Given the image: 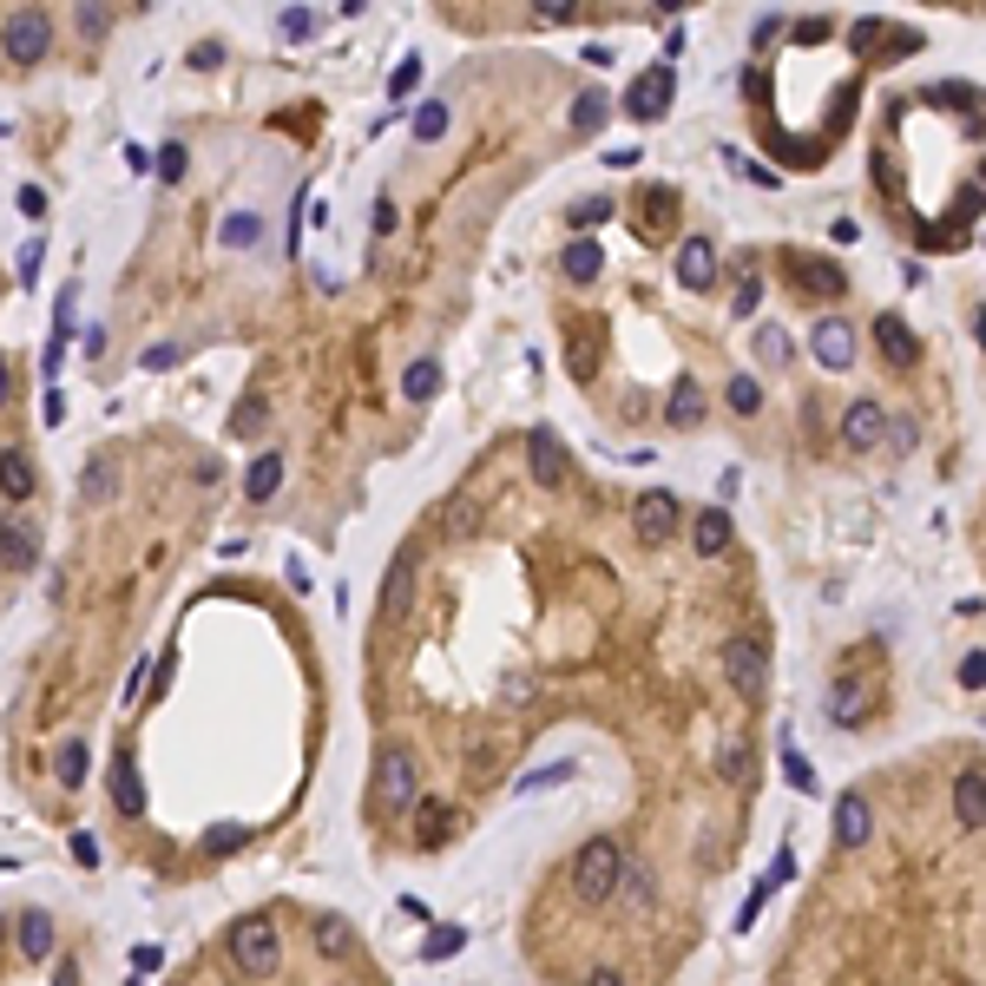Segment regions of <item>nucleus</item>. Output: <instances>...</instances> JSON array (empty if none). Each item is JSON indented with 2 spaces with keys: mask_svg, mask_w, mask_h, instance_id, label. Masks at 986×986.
<instances>
[{
  "mask_svg": "<svg viewBox=\"0 0 986 986\" xmlns=\"http://www.w3.org/2000/svg\"><path fill=\"white\" fill-rule=\"evenodd\" d=\"M224 954H230V967H237L243 981H270L276 961H283V934H276L270 915H237L230 934H224Z\"/></svg>",
  "mask_w": 986,
  "mask_h": 986,
  "instance_id": "obj_1",
  "label": "nucleus"
},
{
  "mask_svg": "<svg viewBox=\"0 0 986 986\" xmlns=\"http://www.w3.org/2000/svg\"><path fill=\"white\" fill-rule=\"evenodd\" d=\"M375 803H382L388 816H408V809L421 803V763H415V750L388 744V750L375 757Z\"/></svg>",
  "mask_w": 986,
  "mask_h": 986,
  "instance_id": "obj_2",
  "label": "nucleus"
},
{
  "mask_svg": "<svg viewBox=\"0 0 986 986\" xmlns=\"http://www.w3.org/2000/svg\"><path fill=\"white\" fill-rule=\"evenodd\" d=\"M619 869H625L619 842L592 836V842L573 855V895H579V902H612V888H619Z\"/></svg>",
  "mask_w": 986,
  "mask_h": 986,
  "instance_id": "obj_3",
  "label": "nucleus"
},
{
  "mask_svg": "<svg viewBox=\"0 0 986 986\" xmlns=\"http://www.w3.org/2000/svg\"><path fill=\"white\" fill-rule=\"evenodd\" d=\"M0 46H7V59H13V66H39V59H46V46H53V20H46V7H13V13H7V33H0Z\"/></svg>",
  "mask_w": 986,
  "mask_h": 986,
  "instance_id": "obj_4",
  "label": "nucleus"
},
{
  "mask_svg": "<svg viewBox=\"0 0 986 986\" xmlns=\"http://www.w3.org/2000/svg\"><path fill=\"white\" fill-rule=\"evenodd\" d=\"M724 678H730L737 698H763V684H770L763 645H757V638H730V645H724Z\"/></svg>",
  "mask_w": 986,
  "mask_h": 986,
  "instance_id": "obj_5",
  "label": "nucleus"
},
{
  "mask_svg": "<svg viewBox=\"0 0 986 986\" xmlns=\"http://www.w3.org/2000/svg\"><path fill=\"white\" fill-rule=\"evenodd\" d=\"M671 92H678V72H671V66H651L645 79H632L625 112H632L638 125H651V118H665V112H671Z\"/></svg>",
  "mask_w": 986,
  "mask_h": 986,
  "instance_id": "obj_6",
  "label": "nucleus"
},
{
  "mask_svg": "<svg viewBox=\"0 0 986 986\" xmlns=\"http://www.w3.org/2000/svg\"><path fill=\"white\" fill-rule=\"evenodd\" d=\"M842 441L855 447V454H869V447H882L888 441V408L882 401H849V415H842Z\"/></svg>",
  "mask_w": 986,
  "mask_h": 986,
  "instance_id": "obj_7",
  "label": "nucleus"
},
{
  "mask_svg": "<svg viewBox=\"0 0 986 986\" xmlns=\"http://www.w3.org/2000/svg\"><path fill=\"white\" fill-rule=\"evenodd\" d=\"M809 349H816L823 369H855V329H849L842 316H823V322L809 329Z\"/></svg>",
  "mask_w": 986,
  "mask_h": 986,
  "instance_id": "obj_8",
  "label": "nucleus"
},
{
  "mask_svg": "<svg viewBox=\"0 0 986 986\" xmlns=\"http://www.w3.org/2000/svg\"><path fill=\"white\" fill-rule=\"evenodd\" d=\"M526 461H533L540 487H566V480H573V461H566V447H559L553 428H533V434H526Z\"/></svg>",
  "mask_w": 986,
  "mask_h": 986,
  "instance_id": "obj_9",
  "label": "nucleus"
},
{
  "mask_svg": "<svg viewBox=\"0 0 986 986\" xmlns=\"http://www.w3.org/2000/svg\"><path fill=\"white\" fill-rule=\"evenodd\" d=\"M632 520H638V533H645V540H671V533L684 526V507H678V494L651 487V494L638 500V513H632Z\"/></svg>",
  "mask_w": 986,
  "mask_h": 986,
  "instance_id": "obj_10",
  "label": "nucleus"
},
{
  "mask_svg": "<svg viewBox=\"0 0 986 986\" xmlns=\"http://www.w3.org/2000/svg\"><path fill=\"white\" fill-rule=\"evenodd\" d=\"M415 605V553H395L388 579H382V625H401Z\"/></svg>",
  "mask_w": 986,
  "mask_h": 986,
  "instance_id": "obj_11",
  "label": "nucleus"
},
{
  "mask_svg": "<svg viewBox=\"0 0 986 986\" xmlns=\"http://www.w3.org/2000/svg\"><path fill=\"white\" fill-rule=\"evenodd\" d=\"M678 283L684 290H711L717 283V243L711 237H684L678 243Z\"/></svg>",
  "mask_w": 986,
  "mask_h": 986,
  "instance_id": "obj_12",
  "label": "nucleus"
},
{
  "mask_svg": "<svg viewBox=\"0 0 986 986\" xmlns=\"http://www.w3.org/2000/svg\"><path fill=\"white\" fill-rule=\"evenodd\" d=\"M954 816H961V829H967V836H981V823H986V777H981V763H967V770L954 777Z\"/></svg>",
  "mask_w": 986,
  "mask_h": 986,
  "instance_id": "obj_13",
  "label": "nucleus"
},
{
  "mask_svg": "<svg viewBox=\"0 0 986 986\" xmlns=\"http://www.w3.org/2000/svg\"><path fill=\"white\" fill-rule=\"evenodd\" d=\"M0 559H7L13 573H26V566L39 559V526H33V520H13V513H7V520H0Z\"/></svg>",
  "mask_w": 986,
  "mask_h": 986,
  "instance_id": "obj_14",
  "label": "nucleus"
},
{
  "mask_svg": "<svg viewBox=\"0 0 986 986\" xmlns=\"http://www.w3.org/2000/svg\"><path fill=\"white\" fill-rule=\"evenodd\" d=\"M112 809H118V816H145V790H138V763H132V750H118V757H112Z\"/></svg>",
  "mask_w": 986,
  "mask_h": 986,
  "instance_id": "obj_15",
  "label": "nucleus"
},
{
  "mask_svg": "<svg viewBox=\"0 0 986 986\" xmlns=\"http://www.w3.org/2000/svg\"><path fill=\"white\" fill-rule=\"evenodd\" d=\"M875 342H882V355H888L895 369H908V362L921 355V342H915V329H908L902 316H875Z\"/></svg>",
  "mask_w": 986,
  "mask_h": 986,
  "instance_id": "obj_16",
  "label": "nucleus"
},
{
  "mask_svg": "<svg viewBox=\"0 0 986 986\" xmlns=\"http://www.w3.org/2000/svg\"><path fill=\"white\" fill-rule=\"evenodd\" d=\"M869 829H875L869 796H842V803H836V842H842V849H862V842H869Z\"/></svg>",
  "mask_w": 986,
  "mask_h": 986,
  "instance_id": "obj_17",
  "label": "nucleus"
},
{
  "mask_svg": "<svg viewBox=\"0 0 986 986\" xmlns=\"http://www.w3.org/2000/svg\"><path fill=\"white\" fill-rule=\"evenodd\" d=\"M559 270H566V276H573V283H592V276H599V270H605V250H599V243H592V237H573V243H566V250H559Z\"/></svg>",
  "mask_w": 986,
  "mask_h": 986,
  "instance_id": "obj_18",
  "label": "nucleus"
},
{
  "mask_svg": "<svg viewBox=\"0 0 986 986\" xmlns=\"http://www.w3.org/2000/svg\"><path fill=\"white\" fill-rule=\"evenodd\" d=\"M20 954H26V961H53V915H46V908H26V915H20Z\"/></svg>",
  "mask_w": 986,
  "mask_h": 986,
  "instance_id": "obj_19",
  "label": "nucleus"
},
{
  "mask_svg": "<svg viewBox=\"0 0 986 986\" xmlns=\"http://www.w3.org/2000/svg\"><path fill=\"white\" fill-rule=\"evenodd\" d=\"M33 487H39V480H33V454L7 447V454H0V494H7V500H33Z\"/></svg>",
  "mask_w": 986,
  "mask_h": 986,
  "instance_id": "obj_20",
  "label": "nucleus"
},
{
  "mask_svg": "<svg viewBox=\"0 0 986 986\" xmlns=\"http://www.w3.org/2000/svg\"><path fill=\"white\" fill-rule=\"evenodd\" d=\"M691 546H698L704 559H717V553L730 546V513H724V507H711V513H698V526H691Z\"/></svg>",
  "mask_w": 986,
  "mask_h": 986,
  "instance_id": "obj_21",
  "label": "nucleus"
},
{
  "mask_svg": "<svg viewBox=\"0 0 986 986\" xmlns=\"http://www.w3.org/2000/svg\"><path fill=\"white\" fill-rule=\"evenodd\" d=\"M691 421H704V388H698V375H678V388H671V428H691Z\"/></svg>",
  "mask_w": 986,
  "mask_h": 986,
  "instance_id": "obj_22",
  "label": "nucleus"
},
{
  "mask_svg": "<svg viewBox=\"0 0 986 986\" xmlns=\"http://www.w3.org/2000/svg\"><path fill=\"white\" fill-rule=\"evenodd\" d=\"M276 487H283V454H257L250 474H243V494H250V500H270Z\"/></svg>",
  "mask_w": 986,
  "mask_h": 986,
  "instance_id": "obj_23",
  "label": "nucleus"
},
{
  "mask_svg": "<svg viewBox=\"0 0 986 986\" xmlns=\"http://www.w3.org/2000/svg\"><path fill=\"white\" fill-rule=\"evenodd\" d=\"M796 283H803V290H816V296H842V290H849V276H842V270H836L829 257L803 263V270H796Z\"/></svg>",
  "mask_w": 986,
  "mask_h": 986,
  "instance_id": "obj_24",
  "label": "nucleus"
},
{
  "mask_svg": "<svg viewBox=\"0 0 986 986\" xmlns=\"http://www.w3.org/2000/svg\"><path fill=\"white\" fill-rule=\"evenodd\" d=\"M829 717H836L842 730H849V724H862V717H869V698H862V684H849V678H842V684L829 691Z\"/></svg>",
  "mask_w": 986,
  "mask_h": 986,
  "instance_id": "obj_25",
  "label": "nucleus"
},
{
  "mask_svg": "<svg viewBox=\"0 0 986 986\" xmlns=\"http://www.w3.org/2000/svg\"><path fill=\"white\" fill-rule=\"evenodd\" d=\"M415 836H421L428 849L447 842V836H454V809H447V803H421V809H415Z\"/></svg>",
  "mask_w": 986,
  "mask_h": 986,
  "instance_id": "obj_26",
  "label": "nucleus"
},
{
  "mask_svg": "<svg viewBox=\"0 0 986 986\" xmlns=\"http://www.w3.org/2000/svg\"><path fill=\"white\" fill-rule=\"evenodd\" d=\"M434 388H441V362H434V355L408 362V375H401V395H408V401H428Z\"/></svg>",
  "mask_w": 986,
  "mask_h": 986,
  "instance_id": "obj_27",
  "label": "nucleus"
},
{
  "mask_svg": "<svg viewBox=\"0 0 986 986\" xmlns=\"http://www.w3.org/2000/svg\"><path fill=\"white\" fill-rule=\"evenodd\" d=\"M263 421H270V401H263V395H243V401H237V415H230V434H237V441H250V434H263Z\"/></svg>",
  "mask_w": 986,
  "mask_h": 986,
  "instance_id": "obj_28",
  "label": "nucleus"
},
{
  "mask_svg": "<svg viewBox=\"0 0 986 986\" xmlns=\"http://www.w3.org/2000/svg\"><path fill=\"white\" fill-rule=\"evenodd\" d=\"M441 526H447L454 540H474V533H480V507L461 494V500H447V507H441Z\"/></svg>",
  "mask_w": 986,
  "mask_h": 986,
  "instance_id": "obj_29",
  "label": "nucleus"
},
{
  "mask_svg": "<svg viewBox=\"0 0 986 986\" xmlns=\"http://www.w3.org/2000/svg\"><path fill=\"white\" fill-rule=\"evenodd\" d=\"M605 118H612V99H605V92H579V99H573V125H579V132H599Z\"/></svg>",
  "mask_w": 986,
  "mask_h": 986,
  "instance_id": "obj_30",
  "label": "nucleus"
},
{
  "mask_svg": "<svg viewBox=\"0 0 986 986\" xmlns=\"http://www.w3.org/2000/svg\"><path fill=\"white\" fill-rule=\"evenodd\" d=\"M79 494H86V500H105V494H112V454H92V461H86Z\"/></svg>",
  "mask_w": 986,
  "mask_h": 986,
  "instance_id": "obj_31",
  "label": "nucleus"
},
{
  "mask_svg": "<svg viewBox=\"0 0 986 986\" xmlns=\"http://www.w3.org/2000/svg\"><path fill=\"white\" fill-rule=\"evenodd\" d=\"M53 770H59V783H66V790H79V783H86V744H59Z\"/></svg>",
  "mask_w": 986,
  "mask_h": 986,
  "instance_id": "obj_32",
  "label": "nucleus"
},
{
  "mask_svg": "<svg viewBox=\"0 0 986 986\" xmlns=\"http://www.w3.org/2000/svg\"><path fill=\"white\" fill-rule=\"evenodd\" d=\"M461 948H467V928H454V921H447V928H428V961H454Z\"/></svg>",
  "mask_w": 986,
  "mask_h": 986,
  "instance_id": "obj_33",
  "label": "nucleus"
},
{
  "mask_svg": "<svg viewBox=\"0 0 986 986\" xmlns=\"http://www.w3.org/2000/svg\"><path fill=\"white\" fill-rule=\"evenodd\" d=\"M441 132H447V105H441V99H428V105L415 112V138H421V145H434Z\"/></svg>",
  "mask_w": 986,
  "mask_h": 986,
  "instance_id": "obj_34",
  "label": "nucleus"
},
{
  "mask_svg": "<svg viewBox=\"0 0 986 986\" xmlns=\"http://www.w3.org/2000/svg\"><path fill=\"white\" fill-rule=\"evenodd\" d=\"M730 408H737V415H757V408H763V382H757V375H730Z\"/></svg>",
  "mask_w": 986,
  "mask_h": 986,
  "instance_id": "obj_35",
  "label": "nucleus"
},
{
  "mask_svg": "<svg viewBox=\"0 0 986 986\" xmlns=\"http://www.w3.org/2000/svg\"><path fill=\"white\" fill-rule=\"evenodd\" d=\"M612 895H625V908H645L651 902V875L645 869H619V888Z\"/></svg>",
  "mask_w": 986,
  "mask_h": 986,
  "instance_id": "obj_36",
  "label": "nucleus"
},
{
  "mask_svg": "<svg viewBox=\"0 0 986 986\" xmlns=\"http://www.w3.org/2000/svg\"><path fill=\"white\" fill-rule=\"evenodd\" d=\"M349 941H355V934H349V921H336V915H322V921H316V948H322V954H349Z\"/></svg>",
  "mask_w": 986,
  "mask_h": 986,
  "instance_id": "obj_37",
  "label": "nucleus"
},
{
  "mask_svg": "<svg viewBox=\"0 0 986 986\" xmlns=\"http://www.w3.org/2000/svg\"><path fill=\"white\" fill-rule=\"evenodd\" d=\"M257 237H263V217H257V211H237V217L224 224V243H237V250L257 243Z\"/></svg>",
  "mask_w": 986,
  "mask_h": 986,
  "instance_id": "obj_38",
  "label": "nucleus"
},
{
  "mask_svg": "<svg viewBox=\"0 0 986 986\" xmlns=\"http://www.w3.org/2000/svg\"><path fill=\"white\" fill-rule=\"evenodd\" d=\"M605 217H612V197H586V204H573L566 224H573V230H592V224H605Z\"/></svg>",
  "mask_w": 986,
  "mask_h": 986,
  "instance_id": "obj_39",
  "label": "nucleus"
},
{
  "mask_svg": "<svg viewBox=\"0 0 986 986\" xmlns=\"http://www.w3.org/2000/svg\"><path fill=\"white\" fill-rule=\"evenodd\" d=\"M566 777H573V763H546V770L520 777V796H533V790H553V783H566Z\"/></svg>",
  "mask_w": 986,
  "mask_h": 986,
  "instance_id": "obj_40",
  "label": "nucleus"
},
{
  "mask_svg": "<svg viewBox=\"0 0 986 986\" xmlns=\"http://www.w3.org/2000/svg\"><path fill=\"white\" fill-rule=\"evenodd\" d=\"M757 355H763L770 369H777V362H790V336H783V329H763V336H757Z\"/></svg>",
  "mask_w": 986,
  "mask_h": 986,
  "instance_id": "obj_41",
  "label": "nucleus"
},
{
  "mask_svg": "<svg viewBox=\"0 0 986 986\" xmlns=\"http://www.w3.org/2000/svg\"><path fill=\"white\" fill-rule=\"evenodd\" d=\"M783 777H790L796 790H816V770H809V757H803V750H783Z\"/></svg>",
  "mask_w": 986,
  "mask_h": 986,
  "instance_id": "obj_42",
  "label": "nucleus"
},
{
  "mask_svg": "<svg viewBox=\"0 0 986 986\" xmlns=\"http://www.w3.org/2000/svg\"><path fill=\"white\" fill-rule=\"evenodd\" d=\"M309 33H316V13H309V7H290V13H283V39H309Z\"/></svg>",
  "mask_w": 986,
  "mask_h": 986,
  "instance_id": "obj_43",
  "label": "nucleus"
},
{
  "mask_svg": "<svg viewBox=\"0 0 986 986\" xmlns=\"http://www.w3.org/2000/svg\"><path fill=\"white\" fill-rule=\"evenodd\" d=\"M184 165H191V158H184V145H165V151H158V178H165V184H178V178H184Z\"/></svg>",
  "mask_w": 986,
  "mask_h": 986,
  "instance_id": "obj_44",
  "label": "nucleus"
},
{
  "mask_svg": "<svg viewBox=\"0 0 986 986\" xmlns=\"http://www.w3.org/2000/svg\"><path fill=\"white\" fill-rule=\"evenodd\" d=\"M961 684H967V691H981V684H986V651H981V645L961 658Z\"/></svg>",
  "mask_w": 986,
  "mask_h": 986,
  "instance_id": "obj_45",
  "label": "nucleus"
},
{
  "mask_svg": "<svg viewBox=\"0 0 986 986\" xmlns=\"http://www.w3.org/2000/svg\"><path fill=\"white\" fill-rule=\"evenodd\" d=\"M105 26H112L105 7H79V33H86V39H105Z\"/></svg>",
  "mask_w": 986,
  "mask_h": 986,
  "instance_id": "obj_46",
  "label": "nucleus"
},
{
  "mask_svg": "<svg viewBox=\"0 0 986 986\" xmlns=\"http://www.w3.org/2000/svg\"><path fill=\"white\" fill-rule=\"evenodd\" d=\"M882 33H888L882 20H855V26H849V46H862V53H869V46H882Z\"/></svg>",
  "mask_w": 986,
  "mask_h": 986,
  "instance_id": "obj_47",
  "label": "nucleus"
},
{
  "mask_svg": "<svg viewBox=\"0 0 986 986\" xmlns=\"http://www.w3.org/2000/svg\"><path fill=\"white\" fill-rule=\"evenodd\" d=\"M132 967H138V974H158V967H165V948L138 941V948H132Z\"/></svg>",
  "mask_w": 986,
  "mask_h": 986,
  "instance_id": "obj_48",
  "label": "nucleus"
},
{
  "mask_svg": "<svg viewBox=\"0 0 986 986\" xmlns=\"http://www.w3.org/2000/svg\"><path fill=\"white\" fill-rule=\"evenodd\" d=\"M415 79H421V59H401V66H395V99H408Z\"/></svg>",
  "mask_w": 986,
  "mask_h": 986,
  "instance_id": "obj_49",
  "label": "nucleus"
},
{
  "mask_svg": "<svg viewBox=\"0 0 986 986\" xmlns=\"http://www.w3.org/2000/svg\"><path fill=\"white\" fill-rule=\"evenodd\" d=\"M757 303H763V283H757V276H744V283H737V316H750Z\"/></svg>",
  "mask_w": 986,
  "mask_h": 986,
  "instance_id": "obj_50",
  "label": "nucleus"
},
{
  "mask_svg": "<svg viewBox=\"0 0 986 986\" xmlns=\"http://www.w3.org/2000/svg\"><path fill=\"white\" fill-rule=\"evenodd\" d=\"M717 770H724V777H744V744H737V737L717 750Z\"/></svg>",
  "mask_w": 986,
  "mask_h": 986,
  "instance_id": "obj_51",
  "label": "nucleus"
},
{
  "mask_svg": "<svg viewBox=\"0 0 986 986\" xmlns=\"http://www.w3.org/2000/svg\"><path fill=\"white\" fill-rule=\"evenodd\" d=\"M171 362H178V342H151L145 349V369H171Z\"/></svg>",
  "mask_w": 986,
  "mask_h": 986,
  "instance_id": "obj_52",
  "label": "nucleus"
},
{
  "mask_svg": "<svg viewBox=\"0 0 986 986\" xmlns=\"http://www.w3.org/2000/svg\"><path fill=\"white\" fill-rule=\"evenodd\" d=\"M671 204H678V197H671V191H651V211H671ZM638 230H645V237H651V230H665V224H658V217H645V224H638Z\"/></svg>",
  "mask_w": 986,
  "mask_h": 986,
  "instance_id": "obj_53",
  "label": "nucleus"
},
{
  "mask_svg": "<svg viewBox=\"0 0 986 986\" xmlns=\"http://www.w3.org/2000/svg\"><path fill=\"white\" fill-rule=\"evenodd\" d=\"M33 276H39V237L20 250V283H33Z\"/></svg>",
  "mask_w": 986,
  "mask_h": 986,
  "instance_id": "obj_54",
  "label": "nucleus"
},
{
  "mask_svg": "<svg viewBox=\"0 0 986 986\" xmlns=\"http://www.w3.org/2000/svg\"><path fill=\"white\" fill-rule=\"evenodd\" d=\"M72 855H79V869H99V842L92 836H72Z\"/></svg>",
  "mask_w": 986,
  "mask_h": 986,
  "instance_id": "obj_55",
  "label": "nucleus"
},
{
  "mask_svg": "<svg viewBox=\"0 0 986 986\" xmlns=\"http://www.w3.org/2000/svg\"><path fill=\"white\" fill-rule=\"evenodd\" d=\"M20 211H26V217H39V211H46V191H39V184H26V191H20Z\"/></svg>",
  "mask_w": 986,
  "mask_h": 986,
  "instance_id": "obj_56",
  "label": "nucleus"
},
{
  "mask_svg": "<svg viewBox=\"0 0 986 986\" xmlns=\"http://www.w3.org/2000/svg\"><path fill=\"white\" fill-rule=\"evenodd\" d=\"M145 678H151V665L138 658V665H132V678H125V698H145Z\"/></svg>",
  "mask_w": 986,
  "mask_h": 986,
  "instance_id": "obj_57",
  "label": "nucleus"
},
{
  "mask_svg": "<svg viewBox=\"0 0 986 986\" xmlns=\"http://www.w3.org/2000/svg\"><path fill=\"white\" fill-rule=\"evenodd\" d=\"M204 842H211V849H217V855H224V849H237V842H243V829H211V836H204Z\"/></svg>",
  "mask_w": 986,
  "mask_h": 986,
  "instance_id": "obj_58",
  "label": "nucleus"
},
{
  "mask_svg": "<svg viewBox=\"0 0 986 986\" xmlns=\"http://www.w3.org/2000/svg\"><path fill=\"white\" fill-rule=\"evenodd\" d=\"M790 875H796V855H790V849H783V855H777V869H770V888H783V882H790Z\"/></svg>",
  "mask_w": 986,
  "mask_h": 986,
  "instance_id": "obj_59",
  "label": "nucleus"
},
{
  "mask_svg": "<svg viewBox=\"0 0 986 986\" xmlns=\"http://www.w3.org/2000/svg\"><path fill=\"white\" fill-rule=\"evenodd\" d=\"M540 13H546V20H573L579 7H573V0H540Z\"/></svg>",
  "mask_w": 986,
  "mask_h": 986,
  "instance_id": "obj_60",
  "label": "nucleus"
},
{
  "mask_svg": "<svg viewBox=\"0 0 986 986\" xmlns=\"http://www.w3.org/2000/svg\"><path fill=\"white\" fill-rule=\"evenodd\" d=\"M586 986H625V974H619V967H592V981Z\"/></svg>",
  "mask_w": 986,
  "mask_h": 986,
  "instance_id": "obj_61",
  "label": "nucleus"
},
{
  "mask_svg": "<svg viewBox=\"0 0 986 986\" xmlns=\"http://www.w3.org/2000/svg\"><path fill=\"white\" fill-rule=\"evenodd\" d=\"M13 395V375H7V355H0V401Z\"/></svg>",
  "mask_w": 986,
  "mask_h": 986,
  "instance_id": "obj_62",
  "label": "nucleus"
}]
</instances>
